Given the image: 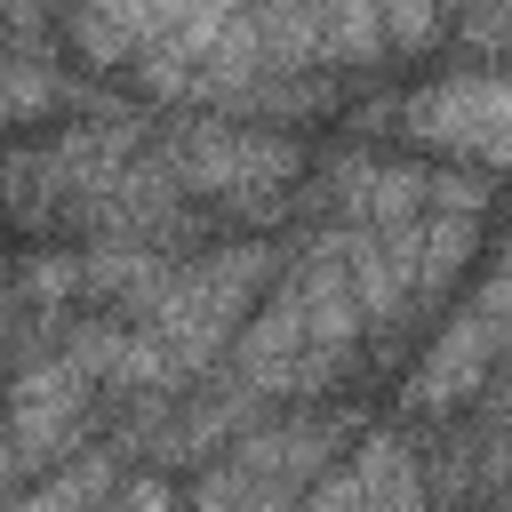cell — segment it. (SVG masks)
<instances>
[{"label": "cell", "mask_w": 512, "mask_h": 512, "mask_svg": "<svg viewBox=\"0 0 512 512\" xmlns=\"http://www.w3.org/2000/svg\"><path fill=\"white\" fill-rule=\"evenodd\" d=\"M360 304H352V280H344V248L336 240H312L256 304V320L240 328L232 344V376L256 392V400H320L344 360L360 352Z\"/></svg>", "instance_id": "obj_1"}, {"label": "cell", "mask_w": 512, "mask_h": 512, "mask_svg": "<svg viewBox=\"0 0 512 512\" xmlns=\"http://www.w3.org/2000/svg\"><path fill=\"white\" fill-rule=\"evenodd\" d=\"M344 440H360V416L352 408H288V416H264L224 456L200 464L184 512H296L336 472V448Z\"/></svg>", "instance_id": "obj_2"}, {"label": "cell", "mask_w": 512, "mask_h": 512, "mask_svg": "<svg viewBox=\"0 0 512 512\" xmlns=\"http://www.w3.org/2000/svg\"><path fill=\"white\" fill-rule=\"evenodd\" d=\"M272 280H280L272 240H224V248H208V256L176 264V272L144 296L136 328H144V336H152L184 376H200L216 352H232V344H240L248 304H256Z\"/></svg>", "instance_id": "obj_3"}, {"label": "cell", "mask_w": 512, "mask_h": 512, "mask_svg": "<svg viewBox=\"0 0 512 512\" xmlns=\"http://www.w3.org/2000/svg\"><path fill=\"white\" fill-rule=\"evenodd\" d=\"M168 176L200 200H232V208H280L288 184L304 176V144L280 136V128H240V120H192V128H168L160 144Z\"/></svg>", "instance_id": "obj_4"}, {"label": "cell", "mask_w": 512, "mask_h": 512, "mask_svg": "<svg viewBox=\"0 0 512 512\" xmlns=\"http://www.w3.org/2000/svg\"><path fill=\"white\" fill-rule=\"evenodd\" d=\"M400 128L432 152L480 160V168H512V56L480 64V72H448L400 96Z\"/></svg>", "instance_id": "obj_5"}, {"label": "cell", "mask_w": 512, "mask_h": 512, "mask_svg": "<svg viewBox=\"0 0 512 512\" xmlns=\"http://www.w3.org/2000/svg\"><path fill=\"white\" fill-rule=\"evenodd\" d=\"M88 416H96V376L56 344V352H40L32 368H16L0 424H8V440H16L24 464H48V456H64V448L88 432Z\"/></svg>", "instance_id": "obj_6"}, {"label": "cell", "mask_w": 512, "mask_h": 512, "mask_svg": "<svg viewBox=\"0 0 512 512\" xmlns=\"http://www.w3.org/2000/svg\"><path fill=\"white\" fill-rule=\"evenodd\" d=\"M296 512H432V496H424V464L400 432H360L352 456Z\"/></svg>", "instance_id": "obj_7"}, {"label": "cell", "mask_w": 512, "mask_h": 512, "mask_svg": "<svg viewBox=\"0 0 512 512\" xmlns=\"http://www.w3.org/2000/svg\"><path fill=\"white\" fill-rule=\"evenodd\" d=\"M64 96H72L64 24L40 16V8H0V120H8V128L48 120Z\"/></svg>", "instance_id": "obj_8"}, {"label": "cell", "mask_w": 512, "mask_h": 512, "mask_svg": "<svg viewBox=\"0 0 512 512\" xmlns=\"http://www.w3.org/2000/svg\"><path fill=\"white\" fill-rule=\"evenodd\" d=\"M496 384V336L480 328V312H448V328L424 344L416 376H408V408L416 416H464L480 392Z\"/></svg>", "instance_id": "obj_9"}, {"label": "cell", "mask_w": 512, "mask_h": 512, "mask_svg": "<svg viewBox=\"0 0 512 512\" xmlns=\"http://www.w3.org/2000/svg\"><path fill=\"white\" fill-rule=\"evenodd\" d=\"M64 40L88 56V64H144V48L160 40V8H80L64 16Z\"/></svg>", "instance_id": "obj_10"}, {"label": "cell", "mask_w": 512, "mask_h": 512, "mask_svg": "<svg viewBox=\"0 0 512 512\" xmlns=\"http://www.w3.org/2000/svg\"><path fill=\"white\" fill-rule=\"evenodd\" d=\"M472 312H480V328L496 336V360H512V240L496 248V264H488V280H480Z\"/></svg>", "instance_id": "obj_11"}, {"label": "cell", "mask_w": 512, "mask_h": 512, "mask_svg": "<svg viewBox=\"0 0 512 512\" xmlns=\"http://www.w3.org/2000/svg\"><path fill=\"white\" fill-rule=\"evenodd\" d=\"M112 512H184V496H176V480H168V472H136V480H120Z\"/></svg>", "instance_id": "obj_12"}]
</instances>
